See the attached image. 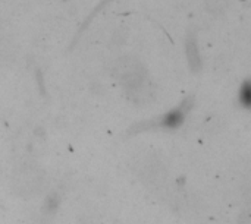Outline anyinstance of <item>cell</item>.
I'll list each match as a JSON object with an SVG mask.
<instances>
[{"label":"cell","mask_w":251,"mask_h":224,"mask_svg":"<svg viewBox=\"0 0 251 224\" xmlns=\"http://www.w3.org/2000/svg\"><path fill=\"white\" fill-rule=\"evenodd\" d=\"M184 110L182 109H178V110H174L171 113L166 114V117L163 119V126L166 128H176L178 125L182 123L184 120Z\"/></svg>","instance_id":"cell-1"},{"label":"cell","mask_w":251,"mask_h":224,"mask_svg":"<svg viewBox=\"0 0 251 224\" xmlns=\"http://www.w3.org/2000/svg\"><path fill=\"white\" fill-rule=\"evenodd\" d=\"M206 6L213 13H222L228 7V0H206Z\"/></svg>","instance_id":"cell-2"},{"label":"cell","mask_w":251,"mask_h":224,"mask_svg":"<svg viewBox=\"0 0 251 224\" xmlns=\"http://www.w3.org/2000/svg\"><path fill=\"white\" fill-rule=\"evenodd\" d=\"M188 57H190V63L194 69H197L200 66V57H199V53H197V45L194 41H188Z\"/></svg>","instance_id":"cell-3"},{"label":"cell","mask_w":251,"mask_h":224,"mask_svg":"<svg viewBox=\"0 0 251 224\" xmlns=\"http://www.w3.org/2000/svg\"><path fill=\"white\" fill-rule=\"evenodd\" d=\"M240 97H241V103H243L246 107H249V106H250V87H249L247 82L244 84L243 90L240 91Z\"/></svg>","instance_id":"cell-4"}]
</instances>
